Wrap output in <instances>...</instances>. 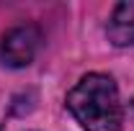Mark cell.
Here are the masks:
<instances>
[{
    "mask_svg": "<svg viewBox=\"0 0 134 131\" xmlns=\"http://www.w3.org/2000/svg\"><path fill=\"white\" fill-rule=\"evenodd\" d=\"M67 108L85 131H121L124 111L119 87L103 72H90L67 93Z\"/></svg>",
    "mask_w": 134,
    "mask_h": 131,
    "instance_id": "6da1fadb",
    "label": "cell"
},
{
    "mask_svg": "<svg viewBox=\"0 0 134 131\" xmlns=\"http://www.w3.org/2000/svg\"><path fill=\"white\" fill-rule=\"evenodd\" d=\"M39 44H41V33L36 26H16L0 41V62L13 69L29 67L39 51Z\"/></svg>",
    "mask_w": 134,
    "mask_h": 131,
    "instance_id": "7a4b0ae2",
    "label": "cell"
},
{
    "mask_svg": "<svg viewBox=\"0 0 134 131\" xmlns=\"http://www.w3.org/2000/svg\"><path fill=\"white\" fill-rule=\"evenodd\" d=\"M108 41L116 46H132L134 44V3H119L114 16L108 21Z\"/></svg>",
    "mask_w": 134,
    "mask_h": 131,
    "instance_id": "3957f363",
    "label": "cell"
},
{
    "mask_svg": "<svg viewBox=\"0 0 134 131\" xmlns=\"http://www.w3.org/2000/svg\"><path fill=\"white\" fill-rule=\"evenodd\" d=\"M0 131H3V129H0Z\"/></svg>",
    "mask_w": 134,
    "mask_h": 131,
    "instance_id": "277c9868",
    "label": "cell"
}]
</instances>
